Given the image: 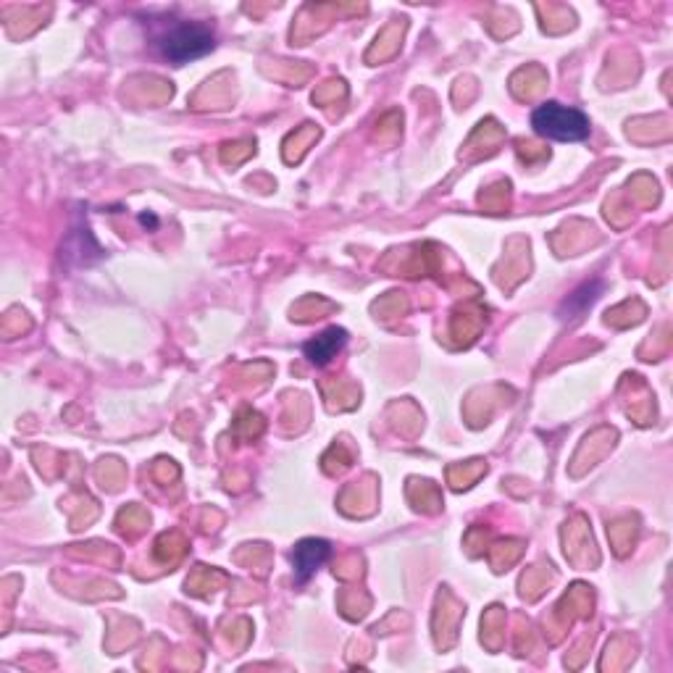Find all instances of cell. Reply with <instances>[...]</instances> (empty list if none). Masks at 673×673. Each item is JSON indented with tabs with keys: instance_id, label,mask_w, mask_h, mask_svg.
<instances>
[{
	"instance_id": "1",
	"label": "cell",
	"mask_w": 673,
	"mask_h": 673,
	"mask_svg": "<svg viewBox=\"0 0 673 673\" xmlns=\"http://www.w3.org/2000/svg\"><path fill=\"white\" fill-rule=\"evenodd\" d=\"M156 48L166 61L182 66L208 56L216 48V37L206 24L177 22L156 37Z\"/></svg>"
},
{
	"instance_id": "2",
	"label": "cell",
	"mask_w": 673,
	"mask_h": 673,
	"mask_svg": "<svg viewBox=\"0 0 673 673\" xmlns=\"http://www.w3.org/2000/svg\"><path fill=\"white\" fill-rule=\"evenodd\" d=\"M532 127L539 137L555 142H584L592 132L584 111L555 103V100L534 108Z\"/></svg>"
},
{
	"instance_id": "3",
	"label": "cell",
	"mask_w": 673,
	"mask_h": 673,
	"mask_svg": "<svg viewBox=\"0 0 673 673\" xmlns=\"http://www.w3.org/2000/svg\"><path fill=\"white\" fill-rule=\"evenodd\" d=\"M332 558V545L326 542V539H300L295 550H292L290 560L292 568H295V576L298 581H308L321 566H324L326 560Z\"/></svg>"
},
{
	"instance_id": "4",
	"label": "cell",
	"mask_w": 673,
	"mask_h": 673,
	"mask_svg": "<svg viewBox=\"0 0 673 673\" xmlns=\"http://www.w3.org/2000/svg\"><path fill=\"white\" fill-rule=\"evenodd\" d=\"M345 342H348V332L340 329V326H329V329H324L319 337H313V340L305 342L303 353L313 366H326L334 355L345 348Z\"/></svg>"
},
{
	"instance_id": "5",
	"label": "cell",
	"mask_w": 673,
	"mask_h": 673,
	"mask_svg": "<svg viewBox=\"0 0 673 673\" xmlns=\"http://www.w3.org/2000/svg\"><path fill=\"white\" fill-rule=\"evenodd\" d=\"M600 290H603V284L600 282H592V284H584V287H579V290L568 298L566 308H571V311H584L587 305H592L597 300V295H600Z\"/></svg>"
}]
</instances>
